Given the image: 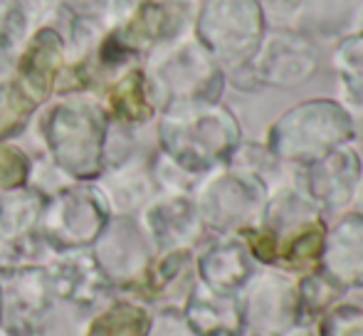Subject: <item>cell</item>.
I'll use <instances>...</instances> for the list:
<instances>
[{"label": "cell", "mask_w": 363, "mask_h": 336, "mask_svg": "<svg viewBox=\"0 0 363 336\" xmlns=\"http://www.w3.org/2000/svg\"><path fill=\"white\" fill-rule=\"evenodd\" d=\"M146 319L134 307H114L96 319L89 336H144Z\"/></svg>", "instance_id": "obj_1"}, {"label": "cell", "mask_w": 363, "mask_h": 336, "mask_svg": "<svg viewBox=\"0 0 363 336\" xmlns=\"http://www.w3.org/2000/svg\"><path fill=\"white\" fill-rule=\"evenodd\" d=\"M141 91H139V84L136 79H126L121 84L119 94L114 96V106L121 111L124 116H141Z\"/></svg>", "instance_id": "obj_2"}, {"label": "cell", "mask_w": 363, "mask_h": 336, "mask_svg": "<svg viewBox=\"0 0 363 336\" xmlns=\"http://www.w3.org/2000/svg\"><path fill=\"white\" fill-rule=\"evenodd\" d=\"M23 176H25V161L20 159L15 151L0 149V183L13 186V183H18Z\"/></svg>", "instance_id": "obj_3"}]
</instances>
